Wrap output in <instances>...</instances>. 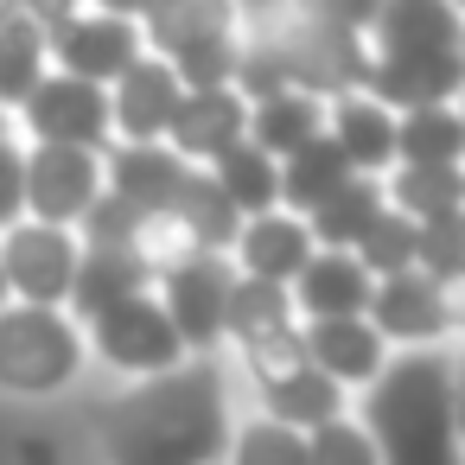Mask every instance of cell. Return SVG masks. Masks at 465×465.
I'll return each instance as SVG.
<instances>
[{"label": "cell", "mask_w": 465, "mask_h": 465, "mask_svg": "<svg viewBox=\"0 0 465 465\" xmlns=\"http://www.w3.org/2000/svg\"><path fill=\"white\" fill-rule=\"evenodd\" d=\"M52 71V58H45V26H33L26 14H7L0 20V109H20L26 103V90L39 84Z\"/></svg>", "instance_id": "28"}, {"label": "cell", "mask_w": 465, "mask_h": 465, "mask_svg": "<svg viewBox=\"0 0 465 465\" xmlns=\"http://www.w3.org/2000/svg\"><path fill=\"white\" fill-rule=\"evenodd\" d=\"M122 249L147 268V281H166L173 268H185V262H198V255H211L204 242H198V230L166 204V211H134V223H128V236H122Z\"/></svg>", "instance_id": "25"}, {"label": "cell", "mask_w": 465, "mask_h": 465, "mask_svg": "<svg viewBox=\"0 0 465 465\" xmlns=\"http://www.w3.org/2000/svg\"><path fill=\"white\" fill-rule=\"evenodd\" d=\"M90 389V351L71 306L0 312V414H64Z\"/></svg>", "instance_id": "4"}, {"label": "cell", "mask_w": 465, "mask_h": 465, "mask_svg": "<svg viewBox=\"0 0 465 465\" xmlns=\"http://www.w3.org/2000/svg\"><path fill=\"white\" fill-rule=\"evenodd\" d=\"M14 465H77L64 414H14Z\"/></svg>", "instance_id": "32"}, {"label": "cell", "mask_w": 465, "mask_h": 465, "mask_svg": "<svg viewBox=\"0 0 465 465\" xmlns=\"http://www.w3.org/2000/svg\"><path fill=\"white\" fill-rule=\"evenodd\" d=\"M7 14H20V7H14V0H0V20H7Z\"/></svg>", "instance_id": "40"}, {"label": "cell", "mask_w": 465, "mask_h": 465, "mask_svg": "<svg viewBox=\"0 0 465 465\" xmlns=\"http://www.w3.org/2000/svg\"><path fill=\"white\" fill-rule=\"evenodd\" d=\"M179 96H185V84L173 77V64L134 58L109 84V147H153V141H166V122H173Z\"/></svg>", "instance_id": "13"}, {"label": "cell", "mask_w": 465, "mask_h": 465, "mask_svg": "<svg viewBox=\"0 0 465 465\" xmlns=\"http://www.w3.org/2000/svg\"><path fill=\"white\" fill-rule=\"evenodd\" d=\"M77 262H84L77 230H52V223L20 217L0 236V281H7L14 306H71Z\"/></svg>", "instance_id": "8"}, {"label": "cell", "mask_w": 465, "mask_h": 465, "mask_svg": "<svg viewBox=\"0 0 465 465\" xmlns=\"http://www.w3.org/2000/svg\"><path fill=\"white\" fill-rule=\"evenodd\" d=\"M382 204L408 223L459 217L465 211V166H389L382 173Z\"/></svg>", "instance_id": "20"}, {"label": "cell", "mask_w": 465, "mask_h": 465, "mask_svg": "<svg viewBox=\"0 0 465 465\" xmlns=\"http://www.w3.org/2000/svg\"><path fill=\"white\" fill-rule=\"evenodd\" d=\"M414 242H420V223H408V217H395L389 204H382V217L357 236V268L370 274V281H389V274H408L414 268Z\"/></svg>", "instance_id": "30"}, {"label": "cell", "mask_w": 465, "mask_h": 465, "mask_svg": "<svg viewBox=\"0 0 465 465\" xmlns=\"http://www.w3.org/2000/svg\"><path fill=\"white\" fill-rule=\"evenodd\" d=\"M376 217H382V179H351L344 192H331V198L306 217V236H312V249H338V255H351L357 236H363Z\"/></svg>", "instance_id": "27"}, {"label": "cell", "mask_w": 465, "mask_h": 465, "mask_svg": "<svg viewBox=\"0 0 465 465\" xmlns=\"http://www.w3.org/2000/svg\"><path fill=\"white\" fill-rule=\"evenodd\" d=\"M363 96L389 115L459 103L465 90V14L459 0H382L363 33Z\"/></svg>", "instance_id": "3"}, {"label": "cell", "mask_w": 465, "mask_h": 465, "mask_svg": "<svg viewBox=\"0 0 465 465\" xmlns=\"http://www.w3.org/2000/svg\"><path fill=\"white\" fill-rule=\"evenodd\" d=\"M20 185L26 217L52 230H77L103 198V153L90 147H26L20 141Z\"/></svg>", "instance_id": "9"}, {"label": "cell", "mask_w": 465, "mask_h": 465, "mask_svg": "<svg viewBox=\"0 0 465 465\" xmlns=\"http://www.w3.org/2000/svg\"><path fill=\"white\" fill-rule=\"evenodd\" d=\"M230 274L242 281H262V287H293V274L312 262V236H306V217L293 211H262V217H242L230 249H223Z\"/></svg>", "instance_id": "14"}, {"label": "cell", "mask_w": 465, "mask_h": 465, "mask_svg": "<svg viewBox=\"0 0 465 465\" xmlns=\"http://www.w3.org/2000/svg\"><path fill=\"white\" fill-rule=\"evenodd\" d=\"M281 166V211H293V217H312L331 192H344L357 173L344 166V153L325 141V134H312L306 147H293L287 160H274Z\"/></svg>", "instance_id": "24"}, {"label": "cell", "mask_w": 465, "mask_h": 465, "mask_svg": "<svg viewBox=\"0 0 465 465\" xmlns=\"http://www.w3.org/2000/svg\"><path fill=\"white\" fill-rule=\"evenodd\" d=\"M185 179H192V166L173 160L160 141L153 147H109L103 153V192L122 198L128 211H166Z\"/></svg>", "instance_id": "18"}, {"label": "cell", "mask_w": 465, "mask_h": 465, "mask_svg": "<svg viewBox=\"0 0 465 465\" xmlns=\"http://www.w3.org/2000/svg\"><path fill=\"white\" fill-rule=\"evenodd\" d=\"M306 465H376V446L357 427V414H338L306 433Z\"/></svg>", "instance_id": "33"}, {"label": "cell", "mask_w": 465, "mask_h": 465, "mask_svg": "<svg viewBox=\"0 0 465 465\" xmlns=\"http://www.w3.org/2000/svg\"><path fill=\"white\" fill-rule=\"evenodd\" d=\"M242 414V389L223 357H185L141 382H90L64 427L90 465H217Z\"/></svg>", "instance_id": "1"}, {"label": "cell", "mask_w": 465, "mask_h": 465, "mask_svg": "<svg viewBox=\"0 0 465 465\" xmlns=\"http://www.w3.org/2000/svg\"><path fill=\"white\" fill-rule=\"evenodd\" d=\"M90 14H109V20H128V26H141V14H147V0H84Z\"/></svg>", "instance_id": "38"}, {"label": "cell", "mask_w": 465, "mask_h": 465, "mask_svg": "<svg viewBox=\"0 0 465 465\" xmlns=\"http://www.w3.org/2000/svg\"><path fill=\"white\" fill-rule=\"evenodd\" d=\"M395 166H465V109L433 103L395 115Z\"/></svg>", "instance_id": "23"}, {"label": "cell", "mask_w": 465, "mask_h": 465, "mask_svg": "<svg viewBox=\"0 0 465 465\" xmlns=\"http://www.w3.org/2000/svg\"><path fill=\"white\" fill-rule=\"evenodd\" d=\"M211 173V185L223 192V204L236 211V217H262V211H274L281 204V166L262 153V147H249V141H236L217 166H204Z\"/></svg>", "instance_id": "26"}, {"label": "cell", "mask_w": 465, "mask_h": 465, "mask_svg": "<svg viewBox=\"0 0 465 465\" xmlns=\"http://www.w3.org/2000/svg\"><path fill=\"white\" fill-rule=\"evenodd\" d=\"M230 7H236V20H242V33H255V26H268V20L287 14V0H230Z\"/></svg>", "instance_id": "37"}, {"label": "cell", "mask_w": 465, "mask_h": 465, "mask_svg": "<svg viewBox=\"0 0 465 465\" xmlns=\"http://www.w3.org/2000/svg\"><path fill=\"white\" fill-rule=\"evenodd\" d=\"M77 325H84V351H90V382H141V376L185 363V344L166 325L153 293H134V300H122L96 319H77Z\"/></svg>", "instance_id": "5"}, {"label": "cell", "mask_w": 465, "mask_h": 465, "mask_svg": "<svg viewBox=\"0 0 465 465\" xmlns=\"http://www.w3.org/2000/svg\"><path fill=\"white\" fill-rule=\"evenodd\" d=\"M7 134H14V115H7V109H0V141H7Z\"/></svg>", "instance_id": "39"}, {"label": "cell", "mask_w": 465, "mask_h": 465, "mask_svg": "<svg viewBox=\"0 0 465 465\" xmlns=\"http://www.w3.org/2000/svg\"><path fill=\"white\" fill-rule=\"evenodd\" d=\"M134 293H153L147 268L128 255V249H96L84 242V262H77V287H71V319H96Z\"/></svg>", "instance_id": "22"}, {"label": "cell", "mask_w": 465, "mask_h": 465, "mask_svg": "<svg viewBox=\"0 0 465 465\" xmlns=\"http://www.w3.org/2000/svg\"><path fill=\"white\" fill-rule=\"evenodd\" d=\"M173 211H179V217H185V223L198 230V242H204L211 255H223V249H230V236H236V223H242V217H236L230 204H223V192L211 185V173H192V179L179 185Z\"/></svg>", "instance_id": "31"}, {"label": "cell", "mask_w": 465, "mask_h": 465, "mask_svg": "<svg viewBox=\"0 0 465 465\" xmlns=\"http://www.w3.org/2000/svg\"><path fill=\"white\" fill-rule=\"evenodd\" d=\"M370 331L389 351H433V344H459L465 338V287L452 281H427V274H389L370 287L363 306Z\"/></svg>", "instance_id": "6"}, {"label": "cell", "mask_w": 465, "mask_h": 465, "mask_svg": "<svg viewBox=\"0 0 465 465\" xmlns=\"http://www.w3.org/2000/svg\"><path fill=\"white\" fill-rule=\"evenodd\" d=\"M459 401H465L459 344H433V351H395L382 376L363 395H351V414L370 433L376 465H465Z\"/></svg>", "instance_id": "2"}, {"label": "cell", "mask_w": 465, "mask_h": 465, "mask_svg": "<svg viewBox=\"0 0 465 465\" xmlns=\"http://www.w3.org/2000/svg\"><path fill=\"white\" fill-rule=\"evenodd\" d=\"M249 134V103L230 90V84H211V90H185L179 96V109H173V122H166V153L173 160H185L192 173H204V166H217L236 141Z\"/></svg>", "instance_id": "12"}, {"label": "cell", "mask_w": 465, "mask_h": 465, "mask_svg": "<svg viewBox=\"0 0 465 465\" xmlns=\"http://www.w3.org/2000/svg\"><path fill=\"white\" fill-rule=\"evenodd\" d=\"M376 7H382V0H287V20H306V26L363 39L370 20H376Z\"/></svg>", "instance_id": "34"}, {"label": "cell", "mask_w": 465, "mask_h": 465, "mask_svg": "<svg viewBox=\"0 0 465 465\" xmlns=\"http://www.w3.org/2000/svg\"><path fill=\"white\" fill-rule=\"evenodd\" d=\"M7 306H14V300H7V281H0V312H7Z\"/></svg>", "instance_id": "41"}, {"label": "cell", "mask_w": 465, "mask_h": 465, "mask_svg": "<svg viewBox=\"0 0 465 465\" xmlns=\"http://www.w3.org/2000/svg\"><path fill=\"white\" fill-rule=\"evenodd\" d=\"M217 465H306V433H293V427H281V420H268L242 401Z\"/></svg>", "instance_id": "29"}, {"label": "cell", "mask_w": 465, "mask_h": 465, "mask_svg": "<svg viewBox=\"0 0 465 465\" xmlns=\"http://www.w3.org/2000/svg\"><path fill=\"white\" fill-rule=\"evenodd\" d=\"M14 7H20V14H26L33 26H45V33H52L58 20H71V14H84V0H14Z\"/></svg>", "instance_id": "36"}, {"label": "cell", "mask_w": 465, "mask_h": 465, "mask_svg": "<svg viewBox=\"0 0 465 465\" xmlns=\"http://www.w3.org/2000/svg\"><path fill=\"white\" fill-rule=\"evenodd\" d=\"M26 217V185H20V134L0 141V236Z\"/></svg>", "instance_id": "35"}, {"label": "cell", "mask_w": 465, "mask_h": 465, "mask_svg": "<svg viewBox=\"0 0 465 465\" xmlns=\"http://www.w3.org/2000/svg\"><path fill=\"white\" fill-rule=\"evenodd\" d=\"M370 287H376V281L357 268V255L312 249V262L293 274L287 300H293L300 325H312V319H363V306H370Z\"/></svg>", "instance_id": "17"}, {"label": "cell", "mask_w": 465, "mask_h": 465, "mask_svg": "<svg viewBox=\"0 0 465 465\" xmlns=\"http://www.w3.org/2000/svg\"><path fill=\"white\" fill-rule=\"evenodd\" d=\"M45 58H52V71L109 90L134 58H147V45H141V26L84 7V14H71V20H58V26L45 33Z\"/></svg>", "instance_id": "11"}, {"label": "cell", "mask_w": 465, "mask_h": 465, "mask_svg": "<svg viewBox=\"0 0 465 465\" xmlns=\"http://www.w3.org/2000/svg\"><path fill=\"white\" fill-rule=\"evenodd\" d=\"M325 141L344 153L357 179H382L395 166V115L363 90H344L325 103Z\"/></svg>", "instance_id": "16"}, {"label": "cell", "mask_w": 465, "mask_h": 465, "mask_svg": "<svg viewBox=\"0 0 465 465\" xmlns=\"http://www.w3.org/2000/svg\"><path fill=\"white\" fill-rule=\"evenodd\" d=\"M14 134L26 147H90L109 153V90L77 84L64 71H45L26 103L14 109Z\"/></svg>", "instance_id": "7"}, {"label": "cell", "mask_w": 465, "mask_h": 465, "mask_svg": "<svg viewBox=\"0 0 465 465\" xmlns=\"http://www.w3.org/2000/svg\"><path fill=\"white\" fill-rule=\"evenodd\" d=\"M312 134H325V103L300 96V90H274L249 103V147H262L268 160H287L293 147H306Z\"/></svg>", "instance_id": "21"}, {"label": "cell", "mask_w": 465, "mask_h": 465, "mask_svg": "<svg viewBox=\"0 0 465 465\" xmlns=\"http://www.w3.org/2000/svg\"><path fill=\"white\" fill-rule=\"evenodd\" d=\"M300 351H306V363H312L325 382H338L344 395H363V389L382 376V363L395 357V351L370 331V319H312V325H300Z\"/></svg>", "instance_id": "15"}, {"label": "cell", "mask_w": 465, "mask_h": 465, "mask_svg": "<svg viewBox=\"0 0 465 465\" xmlns=\"http://www.w3.org/2000/svg\"><path fill=\"white\" fill-rule=\"evenodd\" d=\"M242 401H249L255 414L293 427V433H312V427L351 414V395H344L338 382H325L312 363H300V370H287V376H274V382H262V389H242Z\"/></svg>", "instance_id": "19"}, {"label": "cell", "mask_w": 465, "mask_h": 465, "mask_svg": "<svg viewBox=\"0 0 465 465\" xmlns=\"http://www.w3.org/2000/svg\"><path fill=\"white\" fill-rule=\"evenodd\" d=\"M230 262L223 255H198L185 268H173L166 281H153V300L166 312V325L179 331L185 357H217L223 344V306H230Z\"/></svg>", "instance_id": "10"}]
</instances>
